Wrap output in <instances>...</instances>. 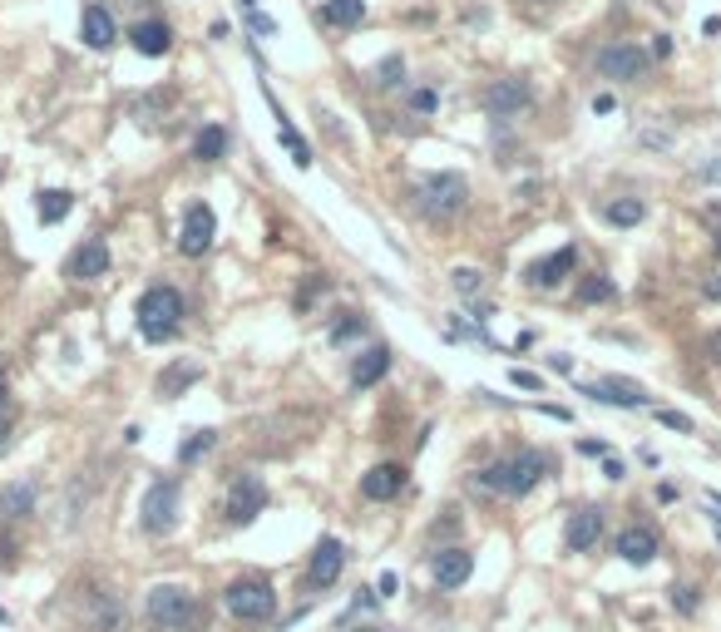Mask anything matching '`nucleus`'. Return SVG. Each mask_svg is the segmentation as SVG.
<instances>
[{
	"label": "nucleus",
	"mask_w": 721,
	"mask_h": 632,
	"mask_svg": "<svg viewBox=\"0 0 721 632\" xmlns=\"http://www.w3.org/2000/svg\"><path fill=\"white\" fill-rule=\"evenodd\" d=\"M149 618L168 632H193L203 628V608H198V598L188 593V588H178V583H159V588H149Z\"/></svg>",
	"instance_id": "nucleus-1"
},
{
	"label": "nucleus",
	"mask_w": 721,
	"mask_h": 632,
	"mask_svg": "<svg viewBox=\"0 0 721 632\" xmlns=\"http://www.w3.org/2000/svg\"><path fill=\"white\" fill-rule=\"evenodd\" d=\"M544 474H549V455L524 450V455H514V460H499V465L480 470V484L494 489V494H529Z\"/></svg>",
	"instance_id": "nucleus-2"
},
{
	"label": "nucleus",
	"mask_w": 721,
	"mask_h": 632,
	"mask_svg": "<svg viewBox=\"0 0 721 632\" xmlns=\"http://www.w3.org/2000/svg\"><path fill=\"white\" fill-rule=\"evenodd\" d=\"M139 331L149 336V341H168L173 331H178V321H183V297H178V287H149L144 297H139Z\"/></svg>",
	"instance_id": "nucleus-3"
},
{
	"label": "nucleus",
	"mask_w": 721,
	"mask_h": 632,
	"mask_svg": "<svg viewBox=\"0 0 721 632\" xmlns=\"http://www.w3.org/2000/svg\"><path fill=\"white\" fill-rule=\"evenodd\" d=\"M415 198H420V213L425 218H455L465 203H470V183L460 178V173H425L420 178V188H415Z\"/></svg>",
	"instance_id": "nucleus-4"
},
{
	"label": "nucleus",
	"mask_w": 721,
	"mask_h": 632,
	"mask_svg": "<svg viewBox=\"0 0 721 632\" xmlns=\"http://www.w3.org/2000/svg\"><path fill=\"white\" fill-rule=\"evenodd\" d=\"M223 598H228V613L242 623H267L277 613V593L267 578H238V583H228Z\"/></svg>",
	"instance_id": "nucleus-5"
},
{
	"label": "nucleus",
	"mask_w": 721,
	"mask_h": 632,
	"mask_svg": "<svg viewBox=\"0 0 721 632\" xmlns=\"http://www.w3.org/2000/svg\"><path fill=\"white\" fill-rule=\"evenodd\" d=\"M647 70V50H642L638 40H613V45H603L598 50V75L603 79H642Z\"/></svg>",
	"instance_id": "nucleus-6"
},
{
	"label": "nucleus",
	"mask_w": 721,
	"mask_h": 632,
	"mask_svg": "<svg viewBox=\"0 0 721 632\" xmlns=\"http://www.w3.org/2000/svg\"><path fill=\"white\" fill-rule=\"evenodd\" d=\"M178 524V479H159L144 494V529L149 534H173Z\"/></svg>",
	"instance_id": "nucleus-7"
},
{
	"label": "nucleus",
	"mask_w": 721,
	"mask_h": 632,
	"mask_svg": "<svg viewBox=\"0 0 721 632\" xmlns=\"http://www.w3.org/2000/svg\"><path fill=\"white\" fill-rule=\"evenodd\" d=\"M213 237H218V218H213V208H208V203H193V208L183 213L178 252H183V257H203V252L213 247Z\"/></svg>",
	"instance_id": "nucleus-8"
},
{
	"label": "nucleus",
	"mask_w": 721,
	"mask_h": 632,
	"mask_svg": "<svg viewBox=\"0 0 721 632\" xmlns=\"http://www.w3.org/2000/svg\"><path fill=\"white\" fill-rule=\"evenodd\" d=\"M262 509H267V484H262L257 474L233 479V489H228V519H233V524H252Z\"/></svg>",
	"instance_id": "nucleus-9"
},
{
	"label": "nucleus",
	"mask_w": 721,
	"mask_h": 632,
	"mask_svg": "<svg viewBox=\"0 0 721 632\" xmlns=\"http://www.w3.org/2000/svg\"><path fill=\"white\" fill-rule=\"evenodd\" d=\"M588 400H603V405H623V410H642L652 395L642 391L638 381H623V376H603V381H588L583 386Z\"/></svg>",
	"instance_id": "nucleus-10"
},
{
	"label": "nucleus",
	"mask_w": 721,
	"mask_h": 632,
	"mask_svg": "<svg viewBox=\"0 0 721 632\" xmlns=\"http://www.w3.org/2000/svg\"><path fill=\"white\" fill-rule=\"evenodd\" d=\"M529 104V84L524 79H494L489 89H484V109L494 114V119H509V114H519Z\"/></svg>",
	"instance_id": "nucleus-11"
},
{
	"label": "nucleus",
	"mask_w": 721,
	"mask_h": 632,
	"mask_svg": "<svg viewBox=\"0 0 721 632\" xmlns=\"http://www.w3.org/2000/svg\"><path fill=\"white\" fill-rule=\"evenodd\" d=\"M470 573H475V553L465 549L435 553V583L440 588H460V583H470Z\"/></svg>",
	"instance_id": "nucleus-12"
},
{
	"label": "nucleus",
	"mask_w": 721,
	"mask_h": 632,
	"mask_svg": "<svg viewBox=\"0 0 721 632\" xmlns=\"http://www.w3.org/2000/svg\"><path fill=\"white\" fill-rule=\"evenodd\" d=\"M573 262H578V252H573V247H559V252H549V257H539V262L529 267V282H534V287H559L563 277L573 272Z\"/></svg>",
	"instance_id": "nucleus-13"
},
{
	"label": "nucleus",
	"mask_w": 721,
	"mask_h": 632,
	"mask_svg": "<svg viewBox=\"0 0 721 632\" xmlns=\"http://www.w3.org/2000/svg\"><path fill=\"white\" fill-rule=\"evenodd\" d=\"M341 568H346V549H341L336 539H321L317 553H312V583H317V588H331V583L341 578Z\"/></svg>",
	"instance_id": "nucleus-14"
},
{
	"label": "nucleus",
	"mask_w": 721,
	"mask_h": 632,
	"mask_svg": "<svg viewBox=\"0 0 721 632\" xmlns=\"http://www.w3.org/2000/svg\"><path fill=\"white\" fill-rule=\"evenodd\" d=\"M129 40H134V50H139V55L159 60V55H168V45H173V30H168L163 20H139V25L129 30Z\"/></svg>",
	"instance_id": "nucleus-15"
},
{
	"label": "nucleus",
	"mask_w": 721,
	"mask_h": 632,
	"mask_svg": "<svg viewBox=\"0 0 721 632\" xmlns=\"http://www.w3.org/2000/svg\"><path fill=\"white\" fill-rule=\"evenodd\" d=\"M80 35H84L89 50H109V45H114V15H109L104 5H84Z\"/></svg>",
	"instance_id": "nucleus-16"
},
{
	"label": "nucleus",
	"mask_w": 721,
	"mask_h": 632,
	"mask_svg": "<svg viewBox=\"0 0 721 632\" xmlns=\"http://www.w3.org/2000/svg\"><path fill=\"white\" fill-rule=\"evenodd\" d=\"M598 534H603V514H598V509H578V514L568 519V534H563V539H568L573 553H588L598 544Z\"/></svg>",
	"instance_id": "nucleus-17"
},
{
	"label": "nucleus",
	"mask_w": 721,
	"mask_h": 632,
	"mask_svg": "<svg viewBox=\"0 0 721 632\" xmlns=\"http://www.w3.org/2000/svg\"><path fill=\"white\" fill-rule=\"evenodd\" d=\"M262 94H267V104H272V114H277V139L292 149V163H297V168H312V144H307V139L297 134V124L282 114V104L272 99V89H262Z\"/></svg>",
	"instance_id": "nucleus-18"
},
{
	"label": "nucleus",
	"mask_w": 721,
	"mask_h": 632,
	"mask_svg": "<svg viewBox=\"0 0 721 632\" xmlns=\"http://www.w3.org/2000/svg\"><path fill=\"white\" fill-rule=\"evenodd\" d=\"M70 272L80 277V282H94V277H104L109 272V247H104V237H89L80 252H75V262H70Z\"/></svg>",
	"instance_id": "nucleus-19"
},
{
	"label": "nucleus",
	"mask_w": 721,
	"mask_h": 632,
	"mask_svg": "<svg viewBox=\"0 0 721 632\" xmlns=\"http://www.w3.org/2000/svg\"><path fill=\"white\" fill-rule=\"evenodd\" d=\"M401 484H405L401 465H376L371 474H361V494H366V499H396Z\"/></svg>",
	"instance_id": "nucleus-20"
},
{
	"label": "nucleus",
	"mask_w": 721,
	"mask_h": 632,
	"mask_svg": "<svg viewBox=\"0 0 721 632\" xmlns=\"http://www.w3.org/2000/svg\"><path fill=\"white\" fill-rule=\"evenodd\" d=\"M618 558H628V563H652V558H657V534L642 529V524L623 529V534H618Z\"/></svg>",
	"instance_id": "nucleus-21"
},
{
	"label": "nucleus",
	"mask_w": 721,
	"mask_h": 632,
	"mask_svg": "<svg viewBox=\"0 0 721 632\" xmlns=\"http://www.w3.org/2000/svg\"><path fill=\"white\" fill-rule=\"evenodd\" d=\"M386 371H391V351H386V346H371V351L356 361V371H351V386H356V391H366V386H376Z\"/></svg>",
	"instance_id": "nucleus-22"
},
{
	"label": "nucleus",
	"mask_w": 721,
	"mask_h": 632,
	"mask_svg": "<svg viewBox=\"0 0 721 632\" xmlns=\"http://www.w3.org/2000/svg\"><path fill=\"white\" fill-rule=\"evenodd\" d=\"M366 20V0H326L321 5V25H336V30H351Z\"/></svg>",
	"instance_id": "nucleus-23"
},
{
	"label": "nucleus",
	"mask_w": 721,
	"mask_h": 632,
	"mask_svg": "<svg viewBox=\"0 0 721 632\" xmlns=\"http://www.w3.org/2000/svg\"><path fill=\"white\" fill-rule=\"evenodd\" d=\"M193 154L203 158V163H213V158H223L228 154V129L223 124H208L198 139H193Z\"/></svg>",
	"instance_id": "nucleus-24"
},
{
	"label": "nucleus",
	"mask_w": 721,
	"mask_h": 632,
	"mask_svg": "<svg viewBox=\"0 0 721 632\" xmlns=\"http://www.w3.org/2000/svg\"><path fill=\"white\" fill-rule=\"evenodd\" d=\"M642 213H647V208H642L638 198H613V203L603 208V218H608L613 228H638Z\"/></svg>",
	"instance_id": "nucleus-25"
},
{
	"label": "nucleus",
	"mask_w": 721,
	"mask_h": 632,
	"mask_svg": "<svg viewBox=\"0 0 721 632\" xmlns=\"http://www.w3.org/2000/svg\"><path fill=\"white\" fill-rule=\"evenodd\" d=\"M70 208H75V198H70L65 188L40 193V223H65V218H70Z\"/></svg>",
	"instance_id": "nucleus-26"
},
{
	"label": "nucleus",
	"mask_w": 721,
	"mask_h": 632,
	"mask_svg": "<svg viewBox=\"0 0 721 632\" xmlns=\"http://www.w3.org/2000/svg\"><path fill=\"white\" fill-rule=\"evenodd\" d=\"M30 509H35V489H30V484H15V489L0 494V514L20 519V514H30Z\"/></svg>",
	"instance_id": "nucleus-27"
},
{
	"label": "nucleus",
	"mask_w": 721,
	"mask_h": 632,
	"mask_svg": "<svg viewBox=\"0 0 721 632\" xmlns=\"http://www.w3.org/2000/svg\"><path fill=\"white\" fill-rule=\"evenodd\" d=\"M198 376H203V366H193V361H183V366H173V371L163 376V381H159V391H163V395H178V391H183V386H193Z\"/></svg>",
	"instance_id": "nucleus-28"
},
{
	"label": "nucleus",
	"mask_w": 721,
	"mask_h": 632,
	"mask_svg": "<svg viewBox=\"0 0 721 632\" xmlns=\"http://www.w3.org/2000/svg\"><path fill=\"white\" fill-rule=\"evenodd\" d=\"M213 440H218L213 430H193V435L183 440V450H178V460H183V465H193L198 455H208V450H213Z\"/></svg>",
	"instance_id": "nucleus-29"
},
{
	"label": "nucleus",
	"mask_w": 721,
	"mask_h": 632,
	"mask_svg": "<svg viewBox=\"0 0 721 632\" xmlns=\"http://www.w3.org/2000/svg\"><path fill=\"white\" fill-rule=\"evenodd\" d=\"M484 287V272H475V267H460L455 272V292H465V297H475Z\"/></svg>",
	"instance_id": "nucleus-30"
},
{
	"label": "nucleus",
	"mask_w": 721,
	"mask_h": 632,
	"mask_svg": "<svg viewBox=\"0 0 721 632\" xmlns=\"http://www.w3.org/2000/svg\"><path fill=\"white\" fill-rule=\"evenodd\" d=\"M435 104H440L435 89H415V94H410V109H415V114H435Z\"/></svg>",
	"instance_id": "nucleus-31"
},
{
	"label": "nucleus",
	"mask_w": 721,
	"mask_h": 632,
	"mask_svg": "<svg viewBox=\"0 0 721 632\" xmlns=\"http://www.w3.org/2000/svg\"><path fill=\"white\" fill-rule=\"evenodd\" d=\"M578 297H583V302H603V297H613V282H603V277H598V282H583Z\"/></svg>",
	"instance_id": "nucleus-32"
},
{
	"label": "nucleus",
	"mask_w": 721,
	"mask_h": 632,
	"mask_svg": "<svg viewBox=\"0 0 721 632\" xmlns=\"http://www.w3.org/2000/svg\"><path fill=\"white\" fill-rule=\"evenodd\" d=\"M247 25H252L257 35H272V30H277V20H267L262 10H247Z\"/></svg>",
	"instance_id": "nucleus-33"
},
{
	"label": "nucleus",
	"mask_w": 721,
	"mask_h": 632,
	"mask_svg": "<svg viewBox=\"0 0 721 632\" xmlns=\"http://www.w3.org/2000/svg\"><path fill=\"white\" fill-rule=\"evenodd\" d=\"M657 420H662V425H667V430H682V435H687V430H692V420H687V415H677V410H662V415H657Z\"/></svg>",
	"instance_id": "nucleus-34"
},
{
	"label": "nucleus",
	"mask_w": 721,
	"mask_h": 632,
	"mask_svg": "<svg viewBox=\"0 0 721 632\" xmlns=\"http://www.w3.org/2000/svg\"><path fill=\"white\" fill-rule=\"evenodd\" d=\"M509 381H514V386H524V391H539V376H534V371H519V366H514V371H509Z\"/></svg>",
	"instance_id": "nucleus-35"
},
{
	"label": "nucleus",
	"mask_w": 721,
	"mask_h": 632,
	"mask_svg": "<svg viewBox=\"0 0 721 632\" xmlns=\"http://www.w3.org/2000/svg\"><path fill=\"white\" fill-rule=\"evenodd\" d=\"M672 603H677L682 613H692V608H697V588H677V593H672Z\"/></svg>",
	"instance_id": "nucleus-36"
},
{
	"label": "nucleus",
	"mask_w": 721,
	"mask_h": 632,
	"mask_svg": "<svg viewBox=\"0 0 721 632\" xmlns=\"http://www.w3.org/2000/svg\"><path fill=\"white\" fill-rule=\"evenodd\" d=\"M401 70H405V65L396 60V55H391V60L381 65V84H396V75H401Z\"/></svg>",
	"instance_id": "nucleus-37"
},
{
	"label": "nucleus",
	"mask_w": 721,
	"mask_h": 632,
	"mask_svg": "<svg viewBox=\"0 0 721 632\" xmlns=\"http://www.w3.org/2000/svg\"><path fill=\"white\" fill-rule=\"evenodd\" d=\"M578 450H583V455H603V460H608V445H598V440H578Z\"/></svg>",
	"instance_id": "nucleus-38"
},
{
	"label": "nucleus",
	"mask_w": 721,
	"mask_h": 632,
	"mask_svg": "<svg viewBox=\"0 0 721 632\" xmlns=\"http://www.w3.org/2000/svg\"><path fill=\"white\" fill-rule=\"evenodd\" d=\"M376 593H381V598H391V593H396V573H381V583H376Z\"/></svg>",
	"instance_id": "nucleus-39"
},
{
	"label": "nucleus",
	"mask_w": 721,
	"mask_h": 632,
	"mask_svg": "<svg viewBox=\"0 0 721 632\" xmlns=\"http://www.w3.org/2000/svg\"><path fill=\"white\" fill-rule=\"evenodd\" d=\"M593 114H613V94H598V99H593Z\"/></svg>",
	"instance_id": "nucleus-40"
},
{
	"label": "nucleus",
	"mask_w": 721,
	"mask_h": 632,
	"mask_svg": "<svg viewBox=\"0 0 721 632\" xmlns=\"http://www.w3.org/2000/svg\"><path fill=\"white\" fill-rule=\"evenodd\" d=\"M702 292H707V297H717V302H721V277H712V282H707Z\"/></svg>",
	"instance_id": "nucleus-41"
},
{
	"label": "nucleus",
	"mask_w": 721,
	"mask_h": 632,
	"mask_svg": "<svg viewBox=\"0 0 721 632\" xmlns=\"http://www.w3.org/2000/svg\"><path fill=\"white\" fill-rule=\"evenodd\" d=\"M5 395H10V386H5V371H0V415H5Z\"/></svg>",
	"instance_id": "nucleus-42"
},
{
	"label": "nucleus",
	"mask_w": 721,
	"mask_h": 632,
	"mask_svg": "<svg viewBox=\"0 0 721 632\" xmlns=\"http://www.w3.org/2000/svg\"><path fill=\"white\" fill-rule=\"evenodd\" d=\"M702 178H721V163H707V168H702Z\"/></svg>",
	"instance_id": "nucleus-43"
},
{
	"label": "nucleus",
	"mask_w": 721,
	"mask_h": 632,
	"mask_svg": "<svg viewBox=\"0 0 721 632\" xmlns=\"http://www.w3.org/2000/svg\"><path fill=\"white\" fill-rule=\"evenodd\" d=\"M712 361H721V336H717V341H712Z\"/></svg>",
	"instance_id": "nucleus-44"
},
{
	"label": "nucleus",
	"mask_w": 721,
	"mask_h": 632,
	"mask_svg": "<svg viewBox=\"0 0 721 632\" xmlns=\"http://www.w3.org/2000/svg\"><path fill=\"white\" fill-rule=\"evenodd\" d=\"M707 504H712V509H721V494H707Z\"/></svg>",
	"instance_id": "nucleus-45"
},
{
	"label": "nucleus",
	"mask_w": 721,
	"mask_h": 632,
	"mask_svg": "<svg viewBox=\"0 0 721 632\" xmlns=\"http://www.w3.org/2000/svg\"><path fill=\"white\" fill-rule=\"evenodd\" d=\"M238 5H242V10H257V0H238Z\"/></svg>",
	"instance_id": "nucleus-46"
},
{
	"label": "nucleus",
	"mask_w": 721,
	"mask_h": 632,
	"mask_svg": "<svg viewBox=\"0 0 721 632\" xmlns=\"http://www.w3.org/2000/svg\"><path fill=\"white\" fill-rule=\"evenodd\" d=\"M5 430H10V425H5V415H0V440H5Z\"/></svg>",
	"instance_id": "nucleus-47"
},
{
	"label": "nucleus",
	"mask_w": 721,
	"mask_h": 632,
	"mask_svg": "<svg viewBox=\"0 0 721 632\" xmlns=\"http://www.w3.org/2000/svg\"><path fill=\"white\" fill-rule=\"evenodd\" d=\"M717 257H721V223H717Z\"/></svg>",
	"instance_id": "nucleus-48"
},
{
	"label": "nucleus",
	"mask_w": 721,
	"mask_h": 632,
	"mask_svg": "<svg viewBox=\"0 0 721 632\" xmlns=\"http://www.w3.org/2000/svg\"><path fill=\"white\" fill-rule=\"evenodd\" d=\"M361 632H371V628H361Z\"/></svg>",
	"instance_id": "nucleus-49"
}]
</instances>
